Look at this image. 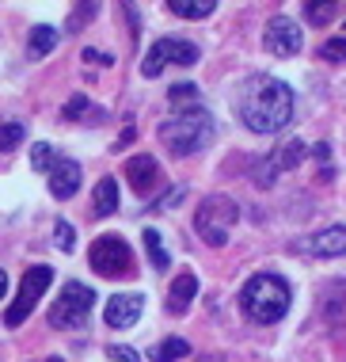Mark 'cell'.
<instances>
[{
	"mask_svg": "<svg viewBox=\"0 0 346 362\" xmlns=\"http://www.w3.org/2000/svg\"><path fill=\"white\" fill-rule=\"evenodd\" d=\"M236 111L251 134H278L293 119V92L278 76L255 73L236 95Z\"/></svg>",
	"mask_w": 346,
	"mask_h": 362,
	"instance_id": "6da1fadb",
	"label": "cell"
},
{
	"mask_svg": "<svg viewBox=\"0 0 346 362\" xmlns=\"http://www.w3.org/2000/svg\"><path fill=\"white\" fill-rule=\"evenodd\" d=\"M290 282L278 279V275H255L247 279V286L240 293V305H244V317L255 320V325H278V320L290 313Z\"/></svg>",
	"mask_w": 346,
	"mask_h": 362,
	"instance_id": "7a4b0ae2",
	"label": "cell"
},
{
	"mask_svg": "<svg viewBox=\"0 0 346 362\" xmlns=\"http://www.w3.org/2000/svg\"><path fill=\"white\" fill-rule=\"evenodd\" d=\"M160 141L175 156H194L213 141V115L205 107H186L175 111L167 122H160Z\"/></svg>",
	"mask_w": 346,
	"mask_h": 362,
	"instance_id": "3957f363",
	"label": "cell"
},
{
	"mask_svg": "<svg viewBox=\"0 0 346 362\" xmlns=\"http://www.w3.org/2000/svg\"><path fill=\"white\" fill-rule=\"evenodd\" d=\"M236 218H240V206H236L229 194H210V199H202V206L194 210V233L210 244V248H225L232 237Z\"/></svg>",
	"mask_w": 346,
	"mask_h": 362,
	"instance_id": "277c9868",
	"label": "cell"
},
{
	"mask_svg": "<svg viewBox=\"0 0 346 362\" xmlns=\"http://www.w3.org/2000/svg\"><path fill=\"white\" fill-rule=\"evenodd\" d=\"M95 305V293L84 282H65L61 298L49 305V325L54 328H80L88 320V313Z\"/></svg>",
	"mask_w": 346,
	"mask_h": 362,
	"instance_id": "5b68a950",
	"label": "cell"
},
{
	"mask_svg": "<svg viewBox=\"0 0 346 362\" xmlns=\"http://www.w3.org/2000/svg\"><path fill=\"white\" fill-rule=\"evenodd\" d=\"M49 282H54V267H46V263H38V267L27 271L23 282H19L16 301H12V305H8V313H4V325H8V328H19L27 317H31V309L38 305V298L49 290Z\"/></svg>",
	"mask_w": 346,
	"mask_h": 362,
	"instance_id": "8992f818",
	"label": "cell"
},
{
	"mask_svg": "<svg viewBox=\"0 0 346 362\" xmlns=\"http://www.w3.org/2000/svg\"><path fill=\"white\" fill-rule=\"evenodd\" d=\"M88 259H92V271L103 279H122L133 271V252L130 244L122 237H114V233H107V237H99L92 244V252H88Z\"/></svg>",
	"mask_w": 346,
	"mask_h": 362,
	"instance_id": "52a82bcc",
	"label": "cell"
},
{
	"mask_svg": "<svg viewBox=\"0 0 346 362\" xmlns=\"http://www.w3.org/2000/svg\"><path fill=\"white\" fill-rule=\"evenodd\" d=\"M198 62V46L186 42V38H156L153 50L145 54L141 73L145 76H160L167 65H194Z\"/></svg>",
	"mask_w": 346,
	"mask_h": 362,
	"instance_id": "ba28073f",
	"label": "cell"
},
{
	"mask_svg": "<svg viewBox=\"0 0 346 362\" xmlns=\"http://www.w3.org/2000/svg\"><path fill=\"white\" fill-rule=\"evenodd\" d=\"M304 156H309V145L304 141H285V145H278V149H274L270 156H263L259 164H255V183H259V187H270L274 180H278V175H285V172H293L297 164L304 160Z\"/></svg>",
	"mask_w": 346,
	"mask_h": 362,
	"instance_id": "9c48e42d",
	"label": "cell"
},
{
	"mask_svg": "<svg viewBox=\"0 0 346 362\" xmlns=\"http://www.w3.org/2000/svg\"><path fill=\"white\" fill-rule=\"evenodd\" d=\"M301 27L293 23L290 16H274L270 23H266V31H263V46H266V54H278V57H293V54H301Z\"/></svg>",
	"mask_w": 346,
	"mask_h": 362,
	"instance_id": "30bf717a",
	"label": "cell"
},
{
	"mask_svg": "<svg viewBox=\"0 0 346 362\" xmlns=\"http://www.w3.org/2000/svg\"><path fill=\"white\" fill-rule=\"evenodd\" d=\"M141 309H145L141 293H114V298L107 301V309H103V320L111 328H130V325L141 320Z\"/></svg>",
	"mask_w": 346,
	"mask_h": 362,
	"instance_id": "8fae6325",
	"label": "cell"
},
{
	"mask_svg": "<svg viewBox=\"0 0 346 362\" xmlns=\"http://www.w3.org/2000/svg\"><path fill=\"white\" fill-rule=\"evenodd\" d=\"M49 175V194L54 199H73L76 191H80V164L76 160H68V156H57L54 160V168L46 172Z\"/></svg>",
	"mask_w": 346,
	"mask_h": 362,
	"instance_id": "7c38bea8",
	"label": "cell"
},
{
	"mask_svg": "<svg viewBox=\"0 0 346 362\" xmlns=\"http://www.w3.org/2000/svg\"><path fill=\"white\" fill-rule=\"evenodd\" d=\"M126 180H130V187L137 194H148L153 187H160V164H156V156H148V153L130 156L126 160Z\"/></svg>",
	"mask_w": 346,
	"mask_h": 362,
	"instance_id": "4fadbf2b",
	"label": "cell"
},
{
	"mask_svg": "<svg viewBox=\"0 0 346 362\" xmlns=\"http://www.w3.org/2000/svg\"><path fill=\"white\" fill-rule=\"evenodd\" d=\"M309 256H320V259L346 256V229L342 225H331V229L316 233V237L309 240Z\"/></svg>",
	"mask_w": 346,
	"mask_h": 362,
	"instance_id": "5bb4252c",
	"label": "cell"
},
{
	"mask_svg": "<svg viewBox=\"0 0 346 362\" xmlns=\"http://www.w3.org/2000/svg\"><path fill=\"white\" fill-rule=\"evenodd\" d=\"M194 298H198V279L191 275V271H183V275L172 282V290H167V313H175V317H179V313L191 309Z\"/></svg>",
	"mask_w": 346,
	"mask_h": 362,
	"instance_id": "9a60e30c",
	"label": "cell"
},
{
	"mask_svg": "<svg viewBox=\"0 0 346 362\" xmlns=\"http://www.w3.org/2000/svg\"><path fill=\"white\" fill-rule=\"evenodd\" d=\"M92 210H95V218H111V214L118 210V183L111 180V175H103V180L95 183Z\"/></svg>",
	"mask_w": 346,
	"mask_h": 362,
	"instance_id": "2e32d148",
	"label": "cell"
},
{
	"mask_svg": "<svg viewBox=\"0 0 346 362\" xmlns=\"http://www.w3.org/2000/svg\"><path fill=\"white\" fill-rule=\"evenodd\" d=\"M54 46H57V31H54V27H46V23H38L35 31L27 35V54H31V57H46Z\"/></svg>",
	"mask_w": 346,
	"mask_h": 362,
	"instance_id": "e0dca14e",
	"label": "cell"
},
{
	"mask_svg": "<svg viewBox=\"0 0 346 362\" xmlns=\"http://www.w3.org/2000/svg\"><path fill=\"white\" fill-rule=\"evenodd\" d=\"M141 240H145L148 263H153L156 271H164L167 263H172V259H167V248H164V237H160V233H156V229H145V233H141Z\"/></svg>",
	"mask_w": 346,
	"mask_h": 362,
	"instance_id": "ac0fdd59",
	"label": "cell"
},
{
	"mask_svg": "<svg viewBox=\"0 0 346 362\" xmlns=\"http://www.w3.org/2000/svg\"><path fill=\"white\" fill-rule=\"evenodd\" d=\"M186 355H191V344H186V339H179V336H172V339H164V344L153 347V358H156V362H179V358H186Z\"/></svg>",
	"mask_w": 346,
	"mask_h": 362,
	"instance_id": "d6986e66",
	"label": "cell"
},
{
	"mask_svg": "<svg viewBox=\"0 0 346 362\" xmlns=\"http://www.w3.org/2000/svg\"><path fill=\"white\" fill-rule=\"evenodd\" d=\"M172 8L175 16H183V19H205V16H213V0H172Z\"/></svg>",
	"mask_w": 346,
	"mask_h": 362,
	"instance_id": "ffe728a7",
	"label": "cell"
},
{
	"mask_svg": "<svg viewBox=\"0 0 346 362\" xmlns=\"http://www.w3.org/2000/svg\"><path fill=\"white\" fill-rule=\"evenodd\" d=\"M335 16H339V4H304V19H309L312 27L331 23Z\"/></svg>",
	"mask_w": 346,
	"mask_h": 362,
	"instance_id": "44dd1931",
	"label": "cell"
},
{
	"mask_svg": "<svg viewBox=\"0 0 346 362\" xmlns=\"http://www.w3.org/2000/svg\"><path fill=\"white\" fill-rule=\"evenodd\" d=\"M54 160H57V153H54V145H49V141H38L35 145V149H31V164H35V172H49V168H54Z\"/></svg>",
	"mask_w": 346,
	"mask_h": 362,
	"instance_id": "7402d4cb",
	"label": "cell"
},
{
	"mask_svg": "<svg viewBox=\"0 0 346 362\" xmlns=\"http://www.w3.org/2000/svg\"><path fill=\"white\" fill-rule=\"evenodd\" d=\"M23 141V126L19 122H0V153H12Z\"/></svg>",
	"mask_w": 346,
	"mask_h": 362,
	"instance_id": "603a6c76",
	"label": "cell"
},
{
	"mask_svg": "<svg viewBox=\"0 0 346 362\" xmlns=\"http://www.w3.org/2000/svg\"><path fill=\"white\" fill-rule=\"evenodd\" d=\"M320 54L328 57L331 65H346V38H328V42L320 46Z\"/></svg>",
	"mask_w": 346,
	"mask_h": 362,
	"instance_id": "cb8c5ba5",
	"label": "cell"
},
{
	"mask_svg": "<svg viewBox=\"0 0 346 362\" xmlns=\"http://www.w3.org/2000/svg\"><path fill=\"white\" fill-rule=\"evenodd\" d=\"M54 233H57V248H61V252H73L76 248V229L68 221H57Z\"/></svg>",
	"mask_w": 346,
	"mask_h": 362,
	"instance_id": "d4e9b609",
	"label": "cell"
},
{
	"mask_svg": "<svg viewBox=\"0 0 346 362\" xmlns=\"http://www.w3.org/2000/svg\"><path fill=\"white\" fill-rule=\"evenodd\" d=\"M198 95V88L191 81H183V84H172V92H167V100L172 103H183V100H194Z\"/></svg>",
	"mask_w": 346,
	"mask_h": 362,
	"instance_id": "484cf974",
	"label": "cell"
},
{
	"mask_svg": "<svg viewBox=\"0 0 346 362\" xmlns=\"http://www.w3.org/2000/svg\"><path fill=\"white\" fill-rule=\"evenodd\" d=\"M84 111H92V103H88L84 95H73V100L65 103V119H80Z\"/></svg>",
	"mask_w": 346,
	"mask_h": 362,
	"instance_id": "4316f807",
	"label": "cell"
},
{
	"mask_svg": "<svg viewBox=\"0 0 346 362\" xmlns=\"http://www.w3.org/2000/svg\"><path fill=\"white\" fill-rule=\"evenodd\" d=\"M84 62H88V65H111L114 57H111V54H103V50H92V46H88V50H84Z\"/></svg>",
	"mask_w": 346,
	"mask_h": 362,
	"instance_id": "83f0119b",
	"label": "cell"
},
{
	"mask_svg": "<svg viewBox=\"0 0 346 362\" xmlns=\"http://www.w3.org/2000/svg\"><path fill=\"white\" fill-rule=\"evenodd\" d=\"M88 16H95V4H84L80 12L73 16V23H68V27H73V31H80V19H88Z\"/></svg>",
	"mask_w": 346,
	"mask_h": 362,
	"instance_id": "f1b7e54d",
	"label": "cell"
},
{
	"mask_svg": "<svg viewBox=\"0 0 346 362\" xmlns=\"http://www.w3.org/2000/svg\"><path fill=\"white\" fill-rule=\"evenodd\" d=\"M111 355L118 362H137V351H130V347H111Z\"/></svg>",
	"mask_w": 346,
	"mask_h": 362,
	"instance_id": "f546056e",
	"label": "cell"
},
{
	"mask_svg": "<svg viewBox=\"0 0 346 362\" xmlns=\"http://www.w3.org/2000/svg\"><path fill=\"white\" fill-rule=\"evenodd\" d=\"M8 293V275H4V267H0V298Z\"/></svg>",
	"mask_w": 346,
	"mask_h": 362,
	"instance_id": "4dcf8cb0",
	"label": "cell"
},
{
	"mask_svg": "<svg viewBox=\"0 0 346 362\" xmlns=\"http://www.w3.org/2000/svg\"><path fill=\"white\" fill-rule=\"evenodd\" d=\"M42 362H65V358H42Z\"/></svg>",
	"mask_w": 346,
	"mask_h": 362,
	"instance_id": "1f68e13d",
	"label": "cell"
}]
</instances>
